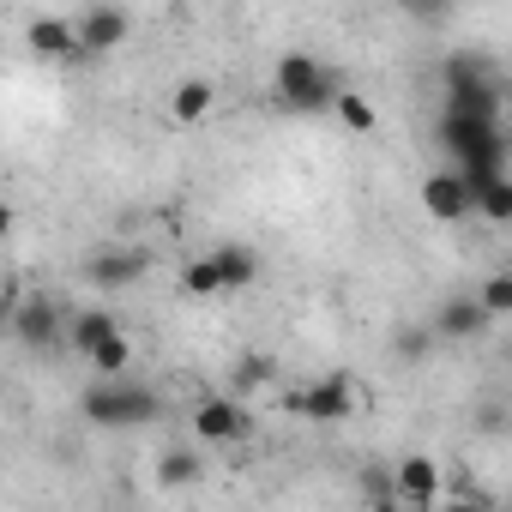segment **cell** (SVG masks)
Returning <instances> with one entry per match:
<instances>
[{
	"mask_svg": "<svg viewBox=\"0 0 512 512\" xmlns=\"http://www.w3.org/2000/svg\"><path fill=\"white\" fill-rule=\"evenodd\" d=\"M145 272H151V253L145 247H103V253H91V266H85V278L97 290H127Z\"/></svg>",
	"mask_w": 512,
	"mask_h": 512,
	"instance_id": "obj_10",
	"label": "cell"
},
{
	"mask_svg": "<svg viewBox=\"0 0 512 512\" xmlns=\"http://www.w3.org/2000/svg\"><path fill=\"white\" fill-rule=\"evenodd\" d=\"M332 109H338V121H344V133H374V103L368 97H356V91H338L332 97Z\"/></svg>",
	"mask_w": 512,
	"mask_h": 512,
	"instance_id": "obj_20",
	"label": "cell"
},
{
	"mask_svg": "<svg viewBox=\"0 0 512 512\" xmlns=\"http://www.w3.org/2000/svg\"><path fill=\"white\" fill-rule=\"evenodd\" d=\"M440 151L452 157V169L482 187L494 175H506V133L500 121H470V115H440Z\"/></svg>",
	"mask_w": 512,
	"mask_h": 512,
	"instance_id": "obj_2",
	"label": "cell"
},
{
	"mask_svg": "<svg viewBox=\"0 0 512 512\" xmlns=\"http://www.w3.org/2000/svg\"><path fill=\"white\" fill-rule=\"evenodd\" d=\"M199 476H205V458L187 452V446H169V452L157 458V482H163V488H193Z\"/></svg>",
	"mask_w": 512,
	"mask_h": 512,
	"instance_id": "obj_17",
	"label": "cell"
},
{
	"mask_svg": "<svg viewBox=\"0 0 512 512\" xmlns=\"http://www.w3.org/2000/svg\"><path fill=\"white\" fill-rule=\"evenodd\" d=\"M410 7H416V0H410Z\"/></svg>",
	"mask_w": 512,
	"mask_h": 512,
	"instance_id": "obj_26",
	"label": "cell"
},
{
	"mask_svg": "<svg viewBox=\"0 0 512 512\" xmlns=\"http://www.w3.org/2000/svg\"><path fill=\"white\" fill-rule=\"evenodd\" d=\"M494 320L482 314V302H476V290H452L434 314H428V332L440 338V344H470V338H482Z\"/></svg>",
	"mask_w": 512,
	"mask_h": 512,
	"instance_id": "obj_5",
	"label": "cell"
},
{
	"mask_svg": "<svg viewBox=\"0 0 512 512\" xmlns=\"http://www.w3.org/2000/svg\"><path fill=\"white\" fill-rule=\"evenodd\" d=\"M260 380H266V362L247 356V362H241V386H260Z\"/></svg>",
	"mask_w": 512,
	"mask_h": 512,
	"instance_id": "obj_24",
	"label": "cell"
},
{
	"mask_svg": "<svg viewBox=\"0 0 512 512\" xmlns=\"http://www.w3.org/2000/svg\"><path fill=\"white\" fill-rule=\"evenodd\" d=\"M211 109H217L211 79H181V85H175V97H169V121H175V127H199Z\"/></svg>",
	"mask_w": 512,
	"mask_h": 512,
	"instance_id": "obj_15",
	"label": "cell"
},
{
	"mask_svg": "<svg viewBox=\"0 0 512 512\" xmlns=\"http://www.w3.org/2000/svg\"><path fill=\"white\" fill-rule=\"evenodd\" d=\"M211 266H217L223 290H247L253 278H260V253H253L247 241H217L211 247Z\"/></svg>",
	"mask_w": 512,
	"mask_h": 512,
	"instance_id": "obj_14",
	"label": "cell"
},
{
	"mask_svg": "<svg viewBox=\"0 0 512 512\" xmlns=\"http://www.w3.org/2000/svg\"><path fill=\"white\" fill-rule=\"evenodd\" d=\"M434 344H440V338H434L428 326H404V332L392 338V350H398V356H416V362H422V356H428Z\"/></svg>",
	"mask_w": 512,
	"mask_h": 512,
	"instance_id": "obj_23",
	"label": "cell"
},
{
	"mask_svg": "<svg viewBox=\"0 0 512 512\" xmlns=\"http://www.w3.org/2000/svg\"><path fill=\"white\" fill-rule=\"evenodd\" d=\"M470 205H476V187L446 163V169H434L428 181H422V211L434 217V223H464L470 217Z\"/></svg>",
	"mask_w": 512,
	"mask_h": 512,
	"instance_id": "obj_8",
	"label": "cell"
},
{
	"mask_svg": "<svg viewBox=\"0 0 512 512\" xmlns=\"http://www.w3.org/2000/svg\"><path fill=\"white\" fill-rule=\"evenodd\" d=\"M446 115L470 121H500V73L482 55H452L446 61Z\"/></svg>",
	"mask_w": 512,
	"mask_h": 512,
	"instance_id": "obj_3",
	"label": "cell"
},
{
	"mask_svg": "<svg viewBox=\"0 0 512 512\" xmlns=\"http://www.w3.org/2000/svg\"><path fill=\"white\" fill-rule=\"evenodd\" d=\"M476 302H482L488 320H506V314H512V272H488L482 290H476Z\"/></svg>",
	"mask_w": 512,
	"mask_h": 512,
	"instance_id": "obj_21",
	"label": "cell"
},
{
	"mask_svg": "<svg viewBox=\"0 0 512 512\" xmlns=\"http://www.w3.org/2000/svg\"><path fill=\"white\" fill-rule=\"evenodd\" d=\"M7 229H13V205H7V199H0V235H7Z\"/></svg>",
	"mask_w": 512,
	"mask_h": 512,
	"instance_id": "obj_25",
	"label": "cell"
},
{
	"mask_svg": "<svg viewBox=\"0 0 512 512\" xmlns=\"http://www.w3.org/2000/svg\"><path fill=\"white\" fill-rule=\"evenodd\" d=\"M61 326H67V320H61V308H55L49 296H31V302L13 308V338H19L25 350H49V344L61 338Z\"/></svg>",
	"mask_w": 512,
	"mask_h": 512,
	"instance_id": "obj_12",
	"label": "cell"
},
{
	"mask_svg": "<svg viewBox=\"0 0 512 512\" xmlns=\"http://www.w3.org/2000/svg\"><path fill=\"white\" fill-rule=\"evenodd\" d=\"M392 500H398V506H416V512H434V506H440V464H434V458H404V464H392Z\"/></svg>",
	"mask_w": 512,
	"mask_h": 512,
	"instance_id": "obj_9",
	"label": "cell"
},
{
	"mask_svg": "<svg viewBox=\"0 0 512 512\" xmlns=\"http://www.w3.org/2000/svg\"><path fill=\"white\" fill-rule=\"evenodd\" d=\"M272 91L284 97V109H296V115H320V109H332L338 79H332V67H320L314 55H284V61L272 67Z\"/></svg>",
	"mask_w": 512,
	"mask_h": 512,
	"instance_id": "obj_4",
	"label": "cell"
},
{
	"mask_svg": "<svg viewBox=\"0 0 512 512\" xmlns=\"http://www.w3.org/2000/svg\"><path fill=\"white\" fill-rule=\"evenodd\" d=\"M302 410H308L314 422H344V416H356V386H350L344 374H326V380L308 386Z\"/></svg>",
	"mask_w": 512,
	"mask_h": 512,
	"instance_id": "obj_13",
	"label": "cell"
},
{
	"mask_svg": "<svg viewBox=\"0 0 512 512\" xmlns=\"http://www.w3.org/2000/svg\"><path fill=\"white\" fill-rule=\"evenodd\" d=\"M470 217H482V223H512V181H506V175L482 181V187H476V205H470Z\"/></svg>",
	"mask_w": 512,
	"mask_h": 512,
	"instance_id": "obj_18",
	"label": "cell"
},
{
	"mask_svg": "<svg viewBox=\"0 0 512 512\" xmlns=\"http://www.w3.org/2000/svg\"><path fill=\"white\" fill-rule=\"evenodd\" d=\"M25 49L37 55V61H91L85 49H79V37H73V19H55V13H43V19H31L25 25Z\"/></svg>",
	"mask_w": 512,
	"mask_h": 512,
	"instance_id": "obj_11",
	"label": "cell"
},
{
	"mask_svg": "<svg viewBox=\"0 0 512 512\" xmlns=\"http://www.w3.org/2000/svg\"><path fill=\"white\" fill-rule=\"evenodd\" d=\"M79 416L91 428H145L163 416V392L133 380V374H97L79 398Z\"/></svg>",
	"mask_w": 512,
	"mask_h": 512,
	"instance_id": "obj_1",
	"label": "cell"
},
{
	"mask_svg": "<svg viewBox=\"0 0 512 512\" xmlns=\"http://www.w3.org/2000/svg\"><path fill=\"white\" fill-rule=\"evenodd\" d=\"M109 332H121V320H115L109 308H79V314H73V320L61 326V338H67V344H73L79 356H91V350H97V344H103Z\"/></svg>",
	"mask_w": 512,
	"mask_h": 512,
	"instance_id": "obj_16",
	"label": "cell"
},
{
	"mask_svg": "<svg viewBox=\"0 0 512 512\" xmlns=\"http://www.w3.org/2000/svg\"><path fill=\"white\" fill-rule=\"evenodd\" d=\"M193 434H199L205 446H241V440L253 434V416H247L241 398H205V404L193 410Z\"/></svg>",
	"mask_w": 512,
	"mask_h": 512,
	"instance_id": "obj_6",
	"label": "cell"
},
{
	"mask_svg": "<svg viewBox=\"0 0 512 512\" xmlns=\"http://www.w3.org/2000/svg\"><path fill=\"white\" fill-rule=\"evenodd\" d=\"M181 290H187V296H223V278H217V266H211V253H199V260L181 266Z\"/></svg>",
	"mask_w": 512,
	"mask_h": 512,
	"instance_id": "obj_22",
	"label": "cell"
},
{
	"mask_svg": "<svg viewBox=\"0 0 512 512\" xmlns=\"http://www.w3.org/2000/svg\"><path fill=\"white\" fill-rule=\"evenodd\" d=\"M85 362H91L97 374H133V338H127V332H109Z\"/></svg>",
	"mask_w": 512,
	"mask_h": 512,
	"instance_id": "obj_19",
	"label": "cell"
},
{
	"mask_svg": "<svg viewBox=\"0 0 512 512\" xmlns=\"http://www.w3.org/2000/svg\"><path fill=\"white\" fill-rule=\"evenodd\" d=\"M127 31H133V19H127V7H115V0H97L91 13L73 19V37H79L85 55H115L127 43Z\"/></svg>",
	"mask_w": 512,
	"mask_h": 512,
	"instance_id": "obj_7",
	"label": "cell"
}]
</instances>
